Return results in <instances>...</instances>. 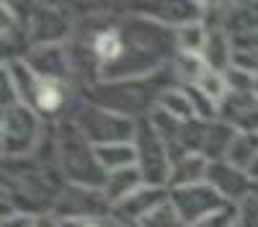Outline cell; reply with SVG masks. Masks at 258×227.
Masks as SVG:
<instances>
[{
	"label": "cell",
	"instance_id": "obj_1",
	"mask_svg": "<svg viewBox=\"0 0 258 227\" xmlns=\"http://www.w3.org/2000/svg\"><path fill=\"white\" fill-rule=\"evenodd\" d=\"M57 160L62 176L70 186L101 191L106 183V171L96 158V147L83 137V132L73 121H62L57 127Z\"/></svg>",
	"mask_w": 258,
	"mask_h": 227
},
{
	"label": "cell",
	"instance_id": "obj_2",
	"mask_svg": "<svg viewBox=\"0 0 258 227\" xmlns=\"http://www.w3.org/2000/svg\"><path fill=\"white\" fill-rule=\"evenodd\" d=\"M73 124L83 132L93 147L114 142H135L137 137V119H129L119 111L98 106L93 101H83L73 114Z\"/></svg>",
	"mask_w": 258,
	"mask_h": 227
},
{
	"label": "cell",
	"instance_id": "obj_3",
	"mask_svg": "<svg viewBox=\"0 0 258 227\" xmlns=\"http://www.w3.org/2000/svg\"><path fill=\"white\" fill-rule=\"evenodd\" d=\"M135 147H137V168L145 178L147 186H165L168 189V178H170V158L168 144L163 137L155 132L153 121L147 116L137 119V137H135Z\"/></svg>",
	"mask_w": 258,
	"mask_h": 227
},
{
	"label": "cell",
	"instance_id": "obj_4",
	"mask_svg": "<svg viewBox=\"0 0 258 227\" xmlns=\"http://www.w3.org/2000/svg\"><path fill=\"white\" fill-rule=\"evenodd\" d=\"M41 139V116L26 106V103H16V106L3 109V155L8 158H26L36 150Z\"/></svg>",
	"mask_w": 258,
	"mask_h": 227
},
{
	"label": "cell",
	"instance_id": "obj_5",
	"mask_svg": "<svg viewBox=\"0 0 258 227\" xmlns=\"http://www.w3.org/2000/svg\"><path fill=\"white\" fill-rule=\"evenodd\" d=\"M170 204L176 206V212L181 214V219L194 227V224H199L214 214H220L225 209H230V204L217 189H214L212 183H197V186H186V189H176V191H170Z\"/></svg>",
	"mask_w": 258,
	"mask_h": 227
},
{
	"label": "cell",
	"instance_id": "obj_6",
	"mask_svg": "<svg viewBox=\"0 0 258 227\" xmlns=\"http://www.w3.org/2000/svg\"><path fill=\"white\" fill-rule=\"evenodd\" d=\"M26 34L31 39V47L62 44L73 34V24L62 16V11L52 6H34L31 18L26 21Z\"/></svg>",
	"mask_w": 258,
	"mask_h": 227
},
{
	"label": "cell",
	"instance_id": "obj_7",
	"mask_svg": "<svg viewBox=\"0 0 258 227\" xmlns=\"http://www.w3.org/2000/svg\"><path fill=\"white\" fill-rule=\"evenodd\" d=\"M207 183H212L230 204L238 206L240 201H245L250 194H253V178L235 168L232 163L227 160H214L209 163V171H207Z\"/></svg>",
	"mask_w": 258,
	"mask_h": 227
},
{
	"label": "cell",
	"instance_id": "obj_8",
	"mask_svg": "<svg viewBox=\"0 0 258 227\" xmlns=\"http://www.w3.org/2000/svg\"><path fill=\"white\" fill-rule=\"evenodd\" d=\"M220 121L238 134H258V98L248 93H227L220 103Z\"/></svg>",
	"mask_w": 258,
	"mask_h": 227
},
{
	"label": "cell",
	"instance_id": "obj_9",
	"mask_svg": "<svg viewBox=\"0 0 258 227\" xmlns=\"http://www.w3.org/2000/svg\"><path fill=\"white\" fill-rule=\"evenodd\" d=\"M26 65L39 75L49 80H68L70 72V59L64 54L62 44H49V47H31L26 54Z\"/></svg>",
	"mask_w": 258,
	"mask_h": 227
},
{
	"label": "cell",
	"instance_id": "obj_10",
	"mask_svg": "<svg viewBox=\"0 0 258 227\" xmlns=\"http://www.w3.org/2000/svg\"><path fill=\"white\" fill-rule=\"evenodd\" d=\"M170 199V189H165V186H142V189H137L132 196H126L121 204H116V212L126 219H135L140 222L142 217H147L153 209H158L160 204H165Z\"/></svg>",
	"mask_w": 258,
	"mask_h": 227
},
{
	"label": "cell",
	"instance_id": "obj_11",
	"mask_svg": "<svg viewBox=\"0 0 258 227\" xmlns=\"http://www.w3.org/2000/svg\"><path fill=\"white\" fill-rule=\"evenodd\" d=\"M209 171V160L204 155H181L170 165V178H168V189H186V186H197L207 181Z\"/></svg>",
	"mask_w": 258,
	"mask_h": 227
},
{
	"label": "cell",
	"instance_id": "obj_12",
	"mask_svg": "<svg viewBox=\"0 0 258 227\" xmlns=\"http://www.w3.org/2000/svg\"><path fill=\"white\" fill-rule=\"evenodd\" d=\"M145 186V178L140 173V168L135 165V168H124V171H116V173H109L106 176V183H103V199L106 204H121L126 196H132L137 189H142Z\"/></svg>",
	"mask_w": 258,
	"mask_h": 227
},
{
	"label": "cell",
	"instance_id": "obj_13",
	"mask_svg": "<svg viewBox=\"0 0 258 227\" xmlns=\"http://www.w3.org/2000/svg\"><path fill=\"white\" fill-rule=\"evenodd\" d=\"M202 57H204L209 70L227 72L232 67V39H230V34L225 29H209Z\"/></svg>",
	"mask_w": 258,
	"mask_h": 227
},
{
	"label": "cell",
	"instance_id": "obj_14",
	"mask_svg": "<svg viewBox=\"0 0 258 227\" xmlns=\"http://www.w3.org/2000/svg\"><path fill=\"white\" fill-rule=\"evenodd\" d=\"M96 158L101 163V168L109 173L124 171V168H135L137 165V147L135 142H114V144H101L96 147Z\"/></svg>",
	"mask_w": 258,
	"mask_h": 227
},
{
	"label": "cell",
	"instance_id": "obj_15",
	"mask_svg": "<svg viewBox=\"0 0 258 227\" xmlns=\"http://www.w3.org/2000/svg\"><path fill=\"white\" fill-rule=\"evenodd\" d=\"M64 83L62 80H49V78H39L36 83V98H34V111L39 116H52L64 109Z\"/></svg>",
	"mask_w": 258,
	"mask_h": 227
},
{
	"label": "cell",
	"instance_id": "obj_16",
	"mask_svg": "<svg viewBox=\"0 0 258 227\" xmlns=\"http://www.w3.org/2000/svg\"><path fill=\"white\" fill-rule=\"evenodd\" d=\"M232 39V65L258 75V29L235 34Z\"/></svg>",
	"mask_w": 258,
	"mask_h": 227
},
{
	"label": "cell",
	"instance_id": "obj_17",
	"mask_svg": "<svg viewBox=\"0 0 258 227\" xmlns=\"http://www.w3.org/2000/svg\"><path fill=\"white\" fill-rule=\"evenodd\" d=\"M155 106L163 109L165 114H170L173 119H178V121L197 119V116H194V106H191V101H188L183 86H168V88H163V91L158 93Z\"/></svg>",
	"mask_w": 258,
	"mask_h": 227
},
{
	"label": "cell",
	"instance_id": "obj_18",
	"mask_svg": "<svg viewBox=\"0 0 258 227\" xmlns=\"http://www.w3.org/2000/svg\"><path fill=\"white\" fill-rule=\"evenodd\" d=\"M173 67L178 75V86H197L202 75L209 70L202 54H188V52H178L173 57Z\"/></svg>",
	"mask_w": 258,
	"mask_h": 227
},
{
	"label": "cell",
	"instance_id": "obj_19",
	"mask_svg": "<svg viewBox=\"0 0 258 227\" xmlns=\"http://www.w3.org/2000/svg\"><path fill=\"white\" fill-rule=\"evenodd\" d=\"M255 158H258V134H238L235 142L230 144V153L225 160L248 173V168L253 165Z\"/></svg>",
	"mask_w": 258,
	"mask_h": 227
},
{
	"label": "cell",
	"instance_id": "obj_20",
	"mask_svg": "<svg viewBox=\"0 0 258 227\" xmlns=\"http://www.w3.org/2000/svg\"><path fill=\"white\" fill-rule=\"evenodd\" d=\"M176 31V47L178 52H188V54H202L204 44H207V36H209V26L204 21H197V24H186Z\"/></svg>",
	"mask_w": 258,
	"mask_h": 227
},
{
	"label": "cell",
	"instance_id": "obj_21",
	"mask_svg": "<svg viewBox=\"0 0 258 227\" xmlns=\"http://www.w3.org/2000/svg\"><path fill=\"white\" fill-rule=\"evenodd\" d=\"M140 227H188V224L181 219V214L176 212V206L170 204V199H168L165 204H160L158 209H153L147 217H142Z\"/></svg>",
	"mask_w": 258,
	"mask_h": 227
},
{
	"label": "cell",
	"instance_id": "obj_22",
	"mask_svg": "<svg viewBox=\"0 0 258 227\" xmlns=\"http://www.w3.org/2000/svg\"><path fill=\"white\" fill-rule=\"evenodd\" d=\"M197 88L202 93H207L214 103H222L230 93V86H227V80H225V72H217V70H207L202 75V80L197 83Z\"/></svg>",
	"mask_w": 258,
	"mask_h": 227
},
{
	"label": "cell",
	"instance_id": "obj_23",
	"mask_svg": "<svg viewBox=\"0 0 258 227\" xmlns=\"http://www.w3.org/2000/svg\"><path fill=\"white\" fill-rule=\"evenodd\" d=\"M225 80L230 86V93H248L253 96V88H255V75L248 72V70H240V67H230L225 72Z\"/></svg>",
	"mask_w": 258,
	"mask_h": 227
},
{
	"label": "cell",
	"instance_id": "obj_24",
	"mask_svg": "<svg viewBox=\"0 0 258 227\" xmlns=\"http://www.w3.org/2000/svg\"><path fill=\"white\" fill-rule=\"evenodd\" d=\"M232 227H258V199L250 194L245 201L235 206V222Z\"/></svg>",
	"mask_w": 258,
	"mask_h": 227
},
{
	"label": "cell",
	"instance_id": "obj_25",
	"mask_svg": "<svg viewBox=\"0 0 258 227\" xmlns=\"http://www.w3.org/2000/svg\"><path fill=\"white\" fill-rule=\"evenodd\" d=\"M232 222H235V206H230V209L214 214V217H209V219H204L199 224H194V227H232Z\"/></svg>",
	"mask_w": 258,
	"mask_h": 227
},
{
	"label": "cell",
	"instance_id": "obj_26",
	"mask_svg": "<svg viewBox=\"0 0 258 227\" xmlns=\"http://www.w3.org/2000/svg\"><path fill=\"white\" fill-rule=\"evenodd\" d=\"M248 176H250L253 181H258V158L253 160V165H250V168H248Z\"/></svg>",
	"mask_w": 258,
	"mask_h": 227
},
{
	"label": "cell",
	"instance_id": "obj_27",
	"mask_svg": "<svg viewBox=\"0 0 258 227\" xmlns=\"http://www.w3.org/2000/svg\"><path fill=\"white\" fill-rule=\"evenodd\" d=\"M253 196L258 199V181H253Z\"/></svg>",
	"mask_w": 258,
	"mask_h": 227
},
{
	"label": "cell",
	"instance_id": "obj_28",
	"mask_svg": "<svg viewBox=\"0 0 258 227\" xmlns=\"http://www.w3.org/2000/svg\"><path fill=\"white\" fill-rule=\"evenodd\" d=\"M29 227H41V224H29Z\"/></svg>",
	"mask_w": 258,
	"mask_h": 227
}]
</instances>
